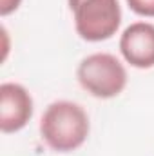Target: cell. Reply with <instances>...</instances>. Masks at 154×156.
I'll return each instance as SVG.
<instances>
[{
    "label": "cell",
    "mask_w": 154,
    "mask_h": 156,
    "mask_svg": "<svg viewBox=\"0 0 154 156\" xmlns=\"http://www.w3.org/2000/svg\"><path fill=\"white\" fill-rule=\"evenodd\" d=\"M129 7L142 16H154V0H127Z\"/></svg>",
    "instance_id": "cell-6"
},
{
    "label": "cell",
    "mask_w": 154,
    "mask_h": 156,
    "mask_svg": "<svg viewBox=\"0 0 154 156\" xmlns=\"http://www.w3.org/2000/svg\"><path fill=\"white\" fill-rule=\"evenodd\" d=\"M22 0H0V15L2 16H7L9 13L16 11L18 5H20Z\"/></svg>",
    "instance_id": "cell-7"
},
{
    "label": "cell",
    "mask_w": 154,
    "mask_h": 156,
    "mask_svg": "<svg viewBox=\"0 0 154 156\" xmlns=\"http://www.w3.org/2000/svg\"><path fill=\"white\" fill-rule=\"evenodd\" d=\"M75 16V27L80 38L102 42L116 35L121 24L118 0H69Z\"/></svg>",
    "instance_id": "cell-3"
},
{
    "label": "cell",
    "mask_w": 154,
    "mask_h": 156,
    "mask_svg": "<svg viewBox=\"0 0 154 156\" xmlns=\"http://www.w3.org/2000/svg\"><path fill=\"white\" fill-rule=\"evenodd\" d=\"M33 116V98L20 83L5 82L0 85V129L16 133L24 129Z\"/></svg>",
    "instance_id": "cell-4"
},
{
    "label": "cell",
    "mask_w": 154,
    "mask_h": 156,
    "mask_svg": "<svg viewBox=\"0 0 154 156\" xmlns=\"http://www.w3.org/2000/svg\"><path fill=\"white\" fill-rule=\"evenodd\" d=\"M80 85L96 98H114L127 85L123 64L109 53H94L85 56L76 69Z\"/></svg>",
    "instance_id": "cell-2"
},
{
    "label": "cell",
    "mask_w": 154,
    "mask_h": 156,
    "mask_svg": "<svg viewBox=\"0 0 154 156\" xmlns=\"http://www.w3.org/2000/svg\"><path fill=\"white\" fill-rule=\"evenodd\" d=\"M89 129L91 123L83 107L67 100L53 102L40 120L42 140L58 153H69L83 145Z\"/></svg>",
    "instance_id": "cell-1"
},
{
    "label": "cell",
    "mask_w": 154,
    "mask_h": 156,
    "mask_svg": "<svg viewBox=\"0 0 154 156\" xmlns=\"http://www.w3.org/2000/svg\"><path fill=\"white\" fill-rule=\"evenodd\" d=\"M120 51L132 67H154V26L149 22L131 24L121 33Z\"/></svg>",
    "instance_id": "cell-5"
}]
</instances>
